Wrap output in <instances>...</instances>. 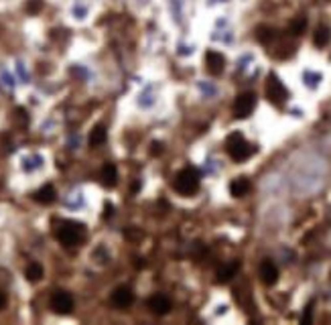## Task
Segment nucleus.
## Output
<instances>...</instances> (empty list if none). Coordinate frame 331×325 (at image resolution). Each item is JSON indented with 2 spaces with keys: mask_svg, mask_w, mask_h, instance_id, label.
<instances>
[{
  "mask_svg": "<svg viewBox=\"0 0 331 325\" xmlns=\"http://www.w3.org/2000/svg\"><path fill=\"white\" fill-rule=\"evenodd\" d=\"M250 181L248 179H244V177H240V179H234L232 181V185H230V191H232V195L234 197H242V195H246L248 191H250Z\"/></svg>",
  "mask_w": 331,
  "mask_h": 325,
  "instance_id": "12",
  "label": "nucleus"
},
{
  "mask_svg": "<svg viewBox=\"0 0 331 325\" xmlns=\"http://www.w3.org/2000/svg\"><path fill=\"white\" fill-rule=\"evenodd\" d=\"M35 199L39 201V204H53L55 201V189H53V185H43L37 193H35Z\"/></svg>",
  "mask_w": 331,
  "mask_h": 325,
  "instance_id": "14",
  "label": "nucleus"
},
{
  "mask_svg": "<svg viewBox=\"0 0 331 325\" xmlns=\"http://www.w3.org/2000/svg\"><path fill=\"white\" fill-rule=\"evenodd\" d=\"M25 276H27L31 282H37V280L43 276V267L37 265V262H31V265L27 267V271H25Z\"/></svg>",
  "mask_w": 331,
  "mask_h": 325,
  "instance_id": "17",
  "label": "nucleus"
},
{
  "mask_svg": "<svg viewBox=\"0 0 331 325\" xmlns=\"http://www.w3.org/2000/svg\"><path fill=\"white\" fill-rule=\"evenodd\" d=\"M331 35H329V29L327 27H319L317 31H315V45L317 47H325L327 43H329Z\"/></svg>",
  "mask_w": 331,
  "mask_h": 325,
  "instance_id": "18",
  "label": "nucleus"
},
{
  "mask_svg": "<svg viewBox=\"0 0 331 325\" xmlns=\"http://www.w3.org/2000/svg\"><path fill=\"white\" fill-rule=\"evenodd\" d=\"M71 16L77 21V23H84L88 16H90V6L86 2H75L71 6Z\"/></svg>",
  "mask_w": 331,
  "mask_h": 325,
  "instance_id": "15",
  "label": "nucleus"
},
{
  "mask_svg": "<svg viewBox=\"0 0 331 325\" xmlns=\"http://www.w3.org/2000/svg\"><path fill=\"white\" fill-rule=\"evenodd\" d=\"M151 147H153V149H151V153H153V155H159V153H161V151H163V149H161V147H163V145H161V143H153V145H151Z\"/></svg>",
  "mask_w": 331,
  "mask_h": 325,
  "instance_id": "21",
  "label": "nucleus"
},
{
  "mask_svg": "<svg viewBox=\"0 0 331 325\" xmlns=\"http://www.w3.org/2000/svg\"><path fill=\"white\" fill-rule=\"evenodd\" d=\"M240 269V262H227V265H223L220 271H218V282H227V280H232L234 278V274L238 272Z\"/></svg>",
  "mask_w": 331,
  "mask_h": 325,
  "instance_id": "13",
  "label": "nucleus"
},
{
  "mask_svg": "<svg viewBox=\"0 0 331 325\" xmlns=\"http://www.w3.org/2000/svg\"><path fill=\"white\" fill-rule=\"evenodd\" d=\"M51 309L59 315H69L73 311V297L65 291H57L51 297Z\"/></svg>",
  "mask_w": 331,
  "mask_h": 325,
  "instance_id": "6",
  "label": "nucleus"
},
{
  "mask_svg": "<svg viewBox=\"0 0 331 325\" xmlns=\"http://www.w3.org/2000/svg\"><path fill=\"white\" fill-rule=\"evenodd\" d=\"M254 106H256L254 94H240L234 102V116L236 118H248L252 114Z\"/></svg>",
  "mask_w": 331,
  "mask_h": 325,
  "instance_id": "5",
  "label": "nucleus"
},
{
  "mask_svg": "<svg viewBox=\"0 0 331 325\" xmlns=\"http://www.w3.org/2000/svg\"><path fill=\"white\" fill-rule=\"evenodd\" d=\"M104 140H106V128H104L102 124H98V126L90 132V145H92V147H100V145H104Z\"/></svg>",
  "mask_w": 331,
  "mask_h": 325,
  "instance_id": "16",
  "label": "nucleus"
},
{
  "mask_svg": "<svg viewBox=\"0 0 331 325\" xmlns=\"http://www.w3.org/2000/svg\"><path fill=\"white\" fill-rule=\"evenodd\" d=\"M55 236L61 244H65V246H75V244H79V242L84 240L86 230H84V226L77 224V221H61L59 228L55 230Z\"/></svg>",
  "mask_w": 331,
  "mask_h": 325,
  "instance_id": "2",
  "label": "nucleus"
},
{
  "mask_svg": "<svg viewBox=\"0 0 331 325\" xmlns=\"http://www.w3.org/2000/svg\"><path fill=\"white\" fill-rule=\"evenodd\" d=\"M258 274H260V280H262L264 285H275L276 280H278V269H276L275 262H271V260H264V262L260 265Z\"/></svg>",
  "mask_w": 331,
  "mask_h": 325,
  "instance_id": "8",
  "label": "nucleus"
},
{
  "mask_svg": "<svg viewBox=\"0 0 331 325\" xmlns=\"http://www.w3.org/2000/svg\"><path fill=\"white\" fill-rule=\"evenodd\" d=\"M4 305H6V295L0 293V309H4Z\"/></svg>",
  "mask_w": 331,
  "mask_h": 325,
  "instance_id": "23",
  "label": "nucleus"
},
{
  "mask_svg": "<svg viewBox=\"0 0 331 325\" xmlns=\"http://www.w3.org/2000/svg\"><path fill=\"white\" fill-rule=\"evenodd\" d=\"M173 187H175V191L181 193V195H193V193L199 189V173H197L193 167H187V169L179 171V173L175 175Z\"/></svg>",
  "mask_w": 331,
  "mask_h": 325,
  "instance_id": "1",
  "label": "nucleus"
},
{
  "mask_svg": "<svg viewBox=\"0 0 331 325\" xmlns=\"http://www.w3.org/2000/svg\"><path fill=\"white\" fill-rule=\"evenodd\" d=\"M258 39H260L262 43H268V41L273 39V31H271L268 27H260V29H258Z\"/></svg>",
  "mask_w": 331,
  "mask_h": 325,
  "instance_id": "19",
  "label": "nucleus"
},
{
  "mask_svg": "<svg viewBox=\"0 0 331 325\" xmlns=\"http://www.w3.org/2000/svg\"><path fill=\"white\" fill-rule=\"evenodd\" d=\"M43 6V0H29V4H27V10L29 12H37L39 8Z\"/></svg>",
  "mask_w": 331,
  "mask_h": 325,
  "instance_id": "20",
  "label": "nucleus"
},
{
  "mask_svg": "<svg viewBox=\"0 0 331 325\" xmlns=\"http://www.w3.org/2000/svg\"><path fill=\"white\" fill-rule=\"evenodd\" d=\"M205 63H208V71H210L212 75H220L221 71H223L225 59H223V55L218 53V51H210V53L205 55Z\"/></svg>",
  "mask_w": 331,
  "mask_h": 325,
  "instance_id": "10",
  "label": "nucleus"
},
{
  "mask_svg": "<svg viewBox=\"0 0 331 325\" xmlns=\"http://www.w3.org/2000/svg\"><path fill=\"white\" fill-rule=\"evenodd\" d=\"M132 301H134V295H132V291H130L128 287H118V289L112 293V305L118 307V309L130 307Z\"/></svg>",
  "mask_w": 331,
  "mask_h": 325,
  "instance_id": "7",
  "label": "nucleus"
},
{
  "mask_svg": "<svg viewBox=\"0 0 331 325\" xmlns=\"http://www.w3.org/2000/svg\"><path fill=\"white\" fill-rule=\"evenodd\" d=\"M225 149H227V153H230V157H232L234 161H246V159L252 157V153H254V149L246 143V138H244L240 132H234V134L227 136Z\"/></svg>",
  "mask_w": 331,
  "mask_h": 325,
  "instance_id": "3",
  "label": "nucleus"
},
{
  "mask_svg": "<svg viewBox=\"0 0 331 325\" xmlns=\"http://www.w3.org/2000/svg\"><path fill=\"white\" fill-rule=\"evenodd\" d=\"M100 179H102V183L106 185V187H114L116 183H118V171H116V167L108 162V165H104V169H102V173H100Z\"/></svg>",
  "mask_w": 331,
  "mask_h": 325,
  "instance_id": "11",
  "label": "nucleus"
},
{
  "mask_svg": "<svg viewBox=\"0 0 331 325\" xmlns=\"http://www.w3.org/2000/svg\"><path fill=\"white\" fill-rule=\"evenodd\" d=\"M149 309L155 315H167L169 309H171V301L167 299L165 295H155V297L149 299Z\"/></svg>",
  "mask_w": 331,
  "mask_h": 325,
  "instance_id": "9",
  "label": "nucleus"
},
{
  "mask_svg": "<svg viewBox=\"0 0 331 325\" xmlns=\"http://www.w3.org/2000/svg\"><path fill=\"white\" fill-rule=\"evenodd\" d=\"M266 98L275 106H282L286 102V88L282 86V82L276 75H271L266 82Z\"/></svg>",
  "mask_w": 331,
  "mask_h": 325,
  "instance_id": "4",
  "label": "nucleus"
},
{
  "mask_svg": "<svg viewBox=\"0 0 331 325\" xmlns=\"http://www.w3.org/2000/svg\"><path fill=\"white\" fill-rule=\"evenodd\" d=\"M303 27H305V23H303V21H299V23H295V27H293V31H295V33H299V31H301Z\"/></svg>",
  "mask_w": 331,
  "mask_h": 325,
  "instance_id": "22",
  "label": "nucleus"
}]
</instances>
